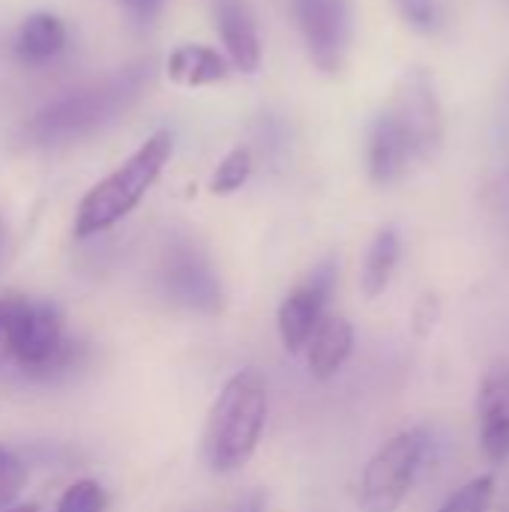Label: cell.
Here are the masks:
<instances>
[{
    "instance_id": "6da1fadb",
    "label": "cell",
    "mask_w": 509,
    "mask_h": 512,
    "mask_svg": "<svg viewBox=\"0 0 509 512\" xmlns=\"http://www.w3.org/2000/svg\"><path fill=\"white\" fill-rule=\"evenodd\" d=\"M270 390L261 369L246 366L234 372L210 405L204 423V462L213 474L243 471L267 429Z\"/></svg>"
},
{
    "instance_id": "7a4b0ae2",
    "label": "cell",
    "mask_w": 509,
    "mask_h": 512,
    "mask_svg": "<svg viewBox=\"0 0 509 512\" xmlns=\"http://www.w3.org/2000/svg\"><path fill=\"white\" fill-rule=\"evenodd\" d=\"M147 81H150V63H132L99 84L54 99L24 126V135L36 147L66 144L93 135L96 129L117 120L141 96Z\"/></svg>"
},
{
    "instance_id": "3957f363",
    "label": "cell",
    "mask_w": 509,
    "mask_h": 512,
    "mask_svg": "<svg viewBox=\"0 0 509 512\" xmlns=\"http://www.w3.org/2000/svg\"><path fill=\"white\" fill-rule=\"evenodd\" d=\"M174 153V138L171 132H156L150 135L117 171H111L105 180H99L78 204L75 210V237L87 240L96 237L108 228H114L120 219H126L141 198L150 192V186L159 180L162 168L168 165Z\"/></svg>"
},
{
    "instance_id": "277c9868",
    "label": "cell",
    "mask_w": 509,
    "mask_h": 512,
    "mask_svg": "<svg viewBox=\"0 0 509 512\" xmlns=\"http://www.w3.org/2000/svg\"><path fill=\"white\" fill-rule=\"evenodd\" d=\"M78 342L66 333L57 303L9 294L6 366L24 378H51L78 360Z\"/></svg>"
},
{
    "instance_id": "5b68a950",
    "label": "cell",
    "mask_w": 509,
    "mask_h": 512,
    "mask_svg": "<svg viewBox=\"0 0 509 512\" xmlns=\"http://www.w3.org/2000/svg\"><path fill=\"white\" fill-rule=\"evenodd\" d=\"M429 450L426 429H405L384 441L360 477V512H399L411 495Z\"/></svg>"
},
{
    "instance_id": "8992f818",
    "label": "cell",
    "mask_w": 509,
    "mask_h": 512,
    "mask_svg": "<svg viewBox=\"0 0 509 512\" xmlns=\"http://www.w3.org/2000/svg\"><path fill=\"white\" fill-rule=\"evenodd\" d=\"M384 111L396 120V126L414 144L420 162H429L441 150L447 117H444V102H441L435 75L426 66H411L399 78Z\"/></svg>"
},
{
    "instance_id": "52a82bcc",
    "label": "cell",
    "mask_w": 509,
    "mask_h": 512,
    "mask_svg": "<svg viewBox=\"0 0 509 512\" xmlns=\"http://www.w3.org/2000/svg\"><path fill=\"white\" fill-rule=\"evenodd\" d=\"M306 51L321 72H339L354 39L351 0H291Z\"/></svg>"
},
{
    "instance_id": "ba28073f",
    "label": "cell",
    "mask_w": 509,
    "mask_h": 512,
    "mask_svg": "<svg viewBox=\"0 0 509 512\" xmlns=\"http://www.w3.org/2000/svg\"><path fill=\"white\" fill-rule=\"evenodd\" d=\"M333 285H336V261H324L294 291H288V297L279 303L276 330H279L282 348L288 354L306 351L312 333L318 330V324L327 315Z\"/></svg>"
},
{
    "instance_id": "9c48e42d",
    "label": "cell",
    "mask_w": 509,
    "mask_h": 512,
    "mask_svg": "<svg viewBox=\"0 0 509 512\" xmlns=\"http://www.w3.org/2000/svg\"><path fill=\"white\" fill-rule=\"evenodd\" d=\"M159 279H162L165 294L180 306H189L198 312H216L222 306L219 279L213 267L207 264V258L201 255V249L192 246L189 240L168 243L162 255Z\"/></svg>"
},
{
    "instance_id": "30bf717a",
    "label": "cell",
    "mask_w": 509,
    "mask_h": 512,
    "mask_svg": "<svg viewBox=\"0 0 509 512\" xmlns=\"http://www.w3.org/2000/svg\"><path fill=\"white\" fill-rule=\"evenodd\" d=\"M420 162L414 144L405 138V132L396 126V120L381 108L369 126V138H366V168L372 183L378 186H390L396 180H402L405 174H411Z\"/></svg>"
},
{
    "instance_id": "8fae6325",
    "label": "cell",
    "mask_w": 509,
    "mask_h": 512,
    "mask_svg": "<svg viewBox=\"0 0 509 512\" xmlns=\"http://www.w3.org/2000/svg\"><path fill=\"white\" fill-rule=\"evenodd\" d=\"M480 444L489 462L509 459V372H492L480 387Z\"/></svg>"
},
{
    "instance_id": "7c38bea8",
    "label": "cell",
    "mask_w": 509,
    "mask_h": 512,
    "mask_svg": "<svg viewBox=\"0 0 509 512\" xmlns=\"http://www.w3.org/2000/svg\"><path fill=\"white\" fill-rule=\"evenodd\" d=\"M354 324L342 315H324L318 330L312 333L306 345V363L309 375L315 381H330L342 372L348 357L354 354Z\"/></svg>"
},
{
    "instance_id": "4fadbf2b",
    "label": "cell",
    "mask_w": 509,
    "mask_h": 512,
    "mask_svg": "<svg viewBox=\"0 0 509 512\" xmlns=\"http://www.w3.org/2000/svg\"><path fill=\"white\" fill-rule=\"evenodd\" d=\"M216 27L228 48V57L243 72H258L261 42L246 0H216Z\"/></svg>"
},
{
    "instance_id": "5bb4252c",
    "label": "cell",
    "mask_w": 509,
    "mask_h": 512,
    "mask_svg": "<svg viewBox=\"0 0 509 512\" xmlns=\"http://www.w3.org/2000/svg\"><path fill=\"white\" fill-rule=\"evenodd\" d=\"M66 48V27L57 15L51 12H33L15 39V54L24 66L39 69L48 66L51 60H57Z\"/></svg>"
},
{
    "instance_id": "9a60e30c",
    "label": "cell",
    "mask_w": 509,
    "mask_h": 512,
    "mask_svg": "<svg viewBox=\"0 0 509 512\" xmlns=\"http://www.w3.org/2000/svg\"><path fill=\"white\" fill-rule=\"evenodd\" d=\"M399 258H402V234L399 228L387 225L372 237L366 258H363V270H360V288L369 300L381 297L390 288Z\"/></svg>"
},
{
    "instance_id": "2e32d148",
    "label": "cell",
    "mask_w": 509,
    "mask_h": 512,
    "mask_svg": "<svg viewBox=\"0 0 509 512\" xmlns=\"http://www.w3.org/2000/svg\"><path fill=\"white\" fill-rule=\"evenodd\" d=\"M228 75V63L219 51L207 45H180L168 57V78L183 87L216 84Z\"/></svg>"
},
{
    "instance_id": "e0dca14e",
    "label": "cell",
    "mask_w": 509,
    "mask_h": 512,
    "mask_svg": "<svg viewBox=\"0 0 509 512\" xmlns=\"http://www.w3.org/2000/svg\"><path fill=\"white\" fill-rule=\"evenodd\" d=\"M495 489H498L495 474H483L468 486H462L456 495H450L438 512H486L495 501Z\"/></svg>"
},
{
    "instance_id": "ac0fdd59",
    "label": "cell",
    "mask_w": 509,
    "mask_h": 512,
    "mask_svg": "<svg viewBox=\"0 0 509 512\" xmlns=\"http://www.w3.org/2000/svg\"><path fill=\"white\" fill-rule=\"evenodd\" d=\"M108 510V492L96 480H75L63 489L57 498L54 512H105Z\"/></svg>"
},
{
    "instance_id": "d6986e66",
    "label": "cell",
    "mask_w": 509,
    "mask_h": 512,
    "mask_svg": "<svg viewBox=\"0 0 509 512\" xmlns=\"http://www.w3.org/2000/svg\"><path fill=\"white\" fill-rule=\"evenodd\" d=\"M252 177V153L249 150H231L219 168L213 171L210 180V192L213 195H231L237 189H243V183Z\"/></svg>"
},
{
    "instance_id": "ffe728a7",
    "label": "cell",
    "mask_w": 509,
    "mask_h": 512,
    "mask_svg": "<svg viewBox=\"0 0 509 512\" xmlns=\"http://www.w3.org/2000/svg\"><path fill=\"white\" fill-rule=\"evenodd\" d=\"M393 6L402 15V21L423 36H435L444 27V3L441 0H393Z\"/></svg>"
},
{
    "instance_id": "44dd1931",
    "label": "cell",
    "mask_w": 509,
    "mask_h": 512,
    "mask_svg": "<svg viewBox=\"0 0 509 512\" xmlns=\"http://www.w3.org/2000/svg\"><path fill=\"white\" fill-rule=\"evenodd\" d=\"M27 480H30V471L24 459L15 450L0 444V510L18 504L21 492L27 489Z\"/></svg>"
},
{
    "instance_id": "7402d4cb",
    "label": "cell",
    "mask_w": 509,
    "mask_h": 512,
    "mask_svg": "<svg viewBox=\"0 0 509 512\" xmlns=\"http://www.w3.org/2000/svg\"><path fill=\"white\" fill-rule=\"evenodd\" d=\"M438 315H441L438 300H435L432 294H426V297L417 303V309H414V333H417V336H429L432 327H435V321H438Z\"/></svg>"
},
{
    "instance_id": "603a6c76",
    "label": "cell",
    "mask_w": 509,
    "mask_h": 512,
    "mask_svg": "<svg viewBox=\"0 0 509 512\" xmlns=\"http://www.w3.org/2000/svg\"><path fill=\"white\" fill-rule=\"evenodd\" d=\"M120 3H123V9L132 15L135 24L147 27V24H153V18L159 15V9H162L165 0H120Z\"/></svg>"
},
{
    "instance_id": "cb8c5ba5",
    "label": "cell",
    "mask_w": 509,
    "mask_h": 512,
    "mask_svg": "<svg viewBox=\"0 0 509 512\" xmlns=\"http://www.w3.org/2000/svg\"><path fill=\"white\" fill-rule=\"evenodd\" d=\"M231 512H264V498H261V495H252V498H246L243 504H237Z\"/></svg>"
},
{
    "instance_id": "d4e9b609",
    "label": "cell",
    "mask_w": 509,
    "mask_h": 512,
    "mask_svg": "<svg viewBox=\"0 0 509 512\" xmlns=\"http://www.w3.org/2000/svg\"><path fill=\"white\" fill-rule=\"evenodd\" d=\"M6 246H9V234H6V225H3V219H0V264H3V258H6Z\"/></svg>"
},
{
    "instance_id": "484cf974",
    "label": "cell",
    "mask_w": 509,
    "mask_h": 512,
    "mask_svg": "<svg viewBox=\"0 0 509 512\" xmlns=\"http://www.w3.org/2000/svg\"><path fill=\"white\" fill-rule=\"evenodd\" d=\"M0 512H39L36 504H12V507H6V510Z\"/></svg>"
}]
</instances>
